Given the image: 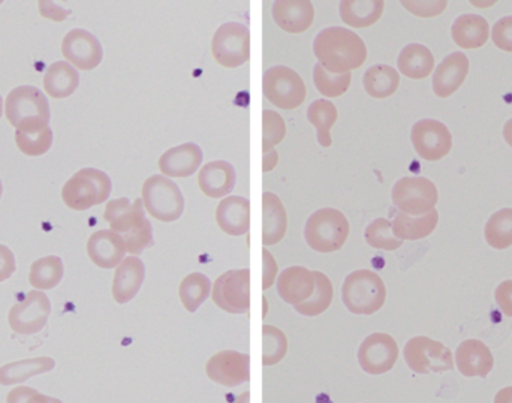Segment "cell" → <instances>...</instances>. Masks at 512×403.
Instances as JSON below:
<instances>
[{"label": "cell", "mask_w": 512, "mask_h": 403, "mask_svg": "<svg viewBox=\"0 0 512 403\" xmlns=\"http://www.w3.org/2000/svg\"><path fill=\"white\" fill-rule=\"evenodd\" d=\"M337 117H339V113H337L336 105L327 99L313 102L307 110V119L318 131V143L322 147H331L333 144L331 128L336 125Z\"/></svg>", "instance_id": "35"}, {"label": "cell", "mask_w": 512, "mask_h": 403, "mask_svg": "<svg viewBox=\"0 0 512 403\" xmlns=\"http://www.w3.org/2000/svg\"><path fill=\"white\" fill-rule=\"evenodd\" d=\"M104 219L110 224L111 231L122 237L129 254L140 255L147 248H152V224L147 221L141 198H137L134 203L128 198L108 201Z\"/></svg>", "instance_id": "2"}, {"label": "cell", "mask_w": 512, "mask_h": 403, "mask_svg": "<svg viewBox=\"0 0 512 403\" xmlns=\"http://www.w3.org/2000/svg\"><path fill=\"white\" fill-rule=\"evenodd\" d=\"M495 403H512V386L499 390L495 396Z\"/></svg>", "instance_id": "52"}, {"label": "cell", "mask_w": 512, "mask_h": 403, "mask_svg": "<svg viewBox=\"0 0 512 403\" xmlns=\"http://www.w3.org/2000/svg\"><path fill=\"white\" fill-rule=\"evenodd\" d=\"M412 144L424 161L436 162L448 155L453 149V137L450 129L442 122L424 119L412 128Z\"/></svg>", "instance_id": "15"}, {"label": "cell", "mask_w": 512, "mask_h": 403, "mask_svg": "<svg viewBox=\"0 0 512 403\" xmlns=\"http://www.w3.org/2000/svg\"><path fill=\"white\" fill-rule=\"evenodd\" d=\"M399 360V345L387 333H373L358 348V363L366 374L378 377L387 374Z\"/></svg>", "instance_id": "13"}, {"label": "cell", "mask_w": 512, "mask_h": 403, "mask_svg": "<svg viewBox=\"0 0 512 403\" xmlns=\"http://www.w3.org/2000/svg\"><path fill=\"white\" fill-rule=\"evenodd\" d=\"M15 141H17L18 149L27 156H41L51 149L53 144V132L50 126L38 134H23V132L15 131Z\"/></svg>", "instance_id": "44"}, {"label": "cell", "mask_w": 512, "mask_h": 403, "mask_svg": "<svg viewBox=\"0 0 512 403\" xmlns=\"http://www.w3.org/2000/svg\"><path fill=\"white\" fill-rule=\"evenodd\" d=\"M262 92L271 104L282 110H295L303 105L307 96L303 78L288 66H274L265 71Z\"/></svg>", "instance_id": "8"}, {"label": "cell", "mask_w": 512, "mask_h": 403, "mask_svg": "<svg viewBox=\"0 0 512 403\" xmlns=\"http://www.w3.org/2000/svg\"><path fill=\"white\" fill-rule=\"evenodd\" d=\"M2 113H3V101H2V98H0V117H2Z\"/></svg>", "instance_id": "55"}, {"label": "cell", "mask_w": 512, "mask_h": 403, "mask_svg": "<svg viewBox=\"0 0 512 403\" xmlns=\"http://www.w3.org/2000/svg\"><path fill=\"white\" fill-rule=\"evenodd\" d=\"M288 353V339L282 330L274 326H262V365L274 366L282 362Z\"/></svg>", "instance_id": "40"}, {"label": "cell", "mask_w": 512, "mask_h": 403, "mask_svg": "<svg viewBox=\"0 0 512 403\" xmlns=\"http://www.w3.org/2000/svg\"><path fill=\"white\" fill-rule=\"evenodd\" d=\"M144 209L161 222H174L182 216L185 198L179 186L164 176H152L144 182L141 191Z\"/></svg>", "instance_id": "7"}, {"label": "cell", "mask_w": 512, "mask_h": 403, "mask_svg": "<svg viewBox=\"0 0 512 403\" xmlns=\"http://www.w3.org/2000/svg\"><path fill=\"white\" fill-rule=\"evenodd\" d=\"M206 374L213 383L237 387L251 380V356L239 351H221L206 363Z\"/></svg>", "instance_id": "16"}, {"label": "cell", "mask_w": 512, "mask_h": 403, "mask_svg": "<svg viewBox=\"0 0 512 403\" xmlns=\"http://www.w3.org/2000/svg\"><path fill=\"white\" fill-rule=\"evenodd\" d=\"M0 197H2V182H0Z\"/></svg>", "instance_id": "56"}, {"label": "cell", "mask_w": 512, "mask_h": 403, "mask_svg": "<svg viewBox=\"0 0 512 403\" xmlns=\"http://www.w3.org/2000/svg\"><path fill=\"white\" fill-rule=\"evenodd\" d=\"M111 194V180L104 171L83 168L75 173L62 189L63 203L72 210L92 209L105 203Z\"/></svg>", "instance_id": "6"}, {"label": "cell", "mask_w": 512, "mask_h": 403, "mask_svg": "<svg viewBox=\"0 0 512 403\" xmlns=\"http://www.w3.org/2000/svg\"><path fill=\"white\" fill-rule=\"evenodd\" d=\"M366 240L372 248L382 251H396L403 245L393 234L391 222L385 218L376 219L366 228Z\"/></svg>", "instance_id": "42"}, {"label": "cell", "mask_w": 512, "mask_h": 403, "mask_svg": "<svg viewBox=\"0 0 512 403\" xmlns=\"http://www.w3.org/2000/svg\"><path fill=\"white\" fill-rule=\"evenodd\" d=\"M486 240L492 248L508 249L512 246V209H502L489 219Z\"/></svg>", "instance_id": "39"}, {"label": "cell", "mask_w": 512, "mask_h": 403, "mask_svg": "<svg viewBox=\"0 0 512 403\" xmlns=\"http://www.w3.org/2000/svg\"><path fill=\"white\" fill-rule=\"evenodd\" d=\"M212 54L224 68H239L251 57V32L245 24L225 23L212 39Z\"/></svg>", "instance_id": "10"}, {"label": "cell", "mask_w": 512, "mask_h": 403, "mask_svg": "<svg viewBox=\"0 0 512 403\" xmlns=\"http://www.w3.org/2000/svg\"><path fill=\"white\" fill-rule=\"evenodd\" d=\"M394 206L408 216H424L438 204L439 194L435 183L426 177H403L394 185Z\"/></svg>", "instance_id": "11"}, {"label": "cell", "mask_w": 512, "mask_h": 403, "mask_svg": "<svg viewBox=\"0 0 512 403\" xmlns=\"http://www.w3.org/2000/svg\"><path fill=\"white\" fill-rule=\"evenodd\" d=\"M6 403H63L56 398L42 395L32 387H17L6 396Z\"/></svg>", "instance_id": "45"}, {"label": "cell", "mask_w": 512, "mask_h": 403, "mask_svg": "<svg viewBox=\"0 0 512 403\" xmlns=\"http://www.w3.org/2000/svg\"><path fill=\"white\" fill-rule=\"evenodd\" d=\"M215 305L228 314H246L251 308V270H228L213 285Z\"/></svg>", "instance_id": "12"}, {"label": "cell", "mask_w": 512, "mask_h": 403, "mask_svg": "<svg viewBox=\"0 0 512 403\" xmlns=\"http://www.w3.org/2000/svg\"><path fill=\"white\" fill-rule=\"evenodd\" d=\"M234 403H251V392L242 393Z\"/></svg>", "instance_id": "54"}, {"label": "cell", "mask_w": 512, "mask_h": 403, "mask_svg": "<svg viewBox=\"0 0 512 403\" xmlns=\"http://www.w3.org/2000/svg\"><path fill=\"white\" fill-rule=\"evenodd\" d=\"M15 272L14 254L6 246L0 245V282L11 278Z\"/></svg>", "instance_id": "50"}, {"label": "cell", "mask_w": 512, "mask_h": 403, "mask_svg": "<svg viewBox=\"0 0 512 403\" xmlns=\"http://www.w3.org/2000/svg\"><path fill=\"white\" fill-rule=\"evenodd\" d=\"M277 273L279 269L273 255L267 251V248L262 249V290L267 291L268 288L273 287Z\"/></svg>", "instance_id": "48"}, {"label": "cell", "mask_w": 512, "mask_h": 403, "mask_svg": "<svg viewBox=\"0 0 512 403\" xmlns=\"http://www.w3.org/2000/svg\"><path fill=\"white\" fill-rule=\"evenodd\" d=\"M315 279L316 288L313 296L307 302L294 306L295 311L304 317H318L324 314L333 303L334 290L330 278L322 272H315Z\"/></svg>", "instance_id": "38"}, {"label": "cell", "mask_w": 512, "mask_h": 403, "mask_svg": "<svg viewBox=\"0 0 512 403\" xmlns=\"http://www.w3.org/2000/svg\"><path fill=\"white\" fill-rule=\"evenodd\" d=\"M469 74V59L465 53L445 57L433 75V90L439 98H450L465 83Z\"/></svg>", "instance_id": "24"}, {"label": "cell", "mask_w": 512, "mask_h": 403, "mask_svg": "<svg viewBox=\"0 0 512 403\" xmlns=\"http://www.w3.org/2000/svg\"><path fill=\"white\" fill-rule=\"evenodd\" d=\"M351 80V72L340 75L330 74L319 63L315 66V71H313V83H315L316 89H318L321 95L327 96V98H339V96L345 95L348 92L349 86H351Z\"/></svg>", "instance_id": "41"}, {"label": "cell", "mask_w": 512, "mask_h": 403, "mask_svg": "<svg viewBox=\"0 0 512 403\" xmlns=\"http://www.w3.org/2000/svg\"><path fill=\"white\" fill-rule=\"evenodd\" d=\"M496 303L502 314L512 318V281H504L496 288Z\"/></svg>", "instance_id": "49"}, {"label": "cell", "mask_w": 512, "mask_h": 403, "mask_svg": "<svg viewBox=\"0 0 512 403\" xmlns=\"http://www.w3.org/2000/svg\"><path fill=\"white\" fill-rule=\"evenodd\" d=\"M5 114L8 122L23 134H38L48 128L50 105L41 90L21 86L6 98Z\"/></svg>", "instance_id": "3"}, {"label": "cell", "mask_w": 512, "mask_h": 403, "mask_svg": "<svg viewBox=\"0 0 512 403\" xmlns=\"http://www.w3.org/2000/svg\"><path fill=\"white\" fill-rule=\"evenodd\" d=\"M56 362L51 357H36V359L20 360L8 363L0 368V386H15L23 384L36 375L53 371Z\"/></svg>", "instance_id": "30"}, {"label": "cell", "mask_w": 512, "mask_h": 403, "mask_svg": "<svg viewBox=\"0 0 512 403\" xmlns=\"http://www.w3.org/2000/svg\"><path fill=\"white\" fill-rule=\"evenodd\" d=\"M342 300L354 315H373L385 305L387 288L378 273L357 270L343 282Z\"/></svg>", "instance_id": "4"}, {"label": "cell", "mask_w": 512, "mask_h": 403, "mask_svg": "<svg viewBox=\"0 0 512 403\" xmlns=\"http://www.w3.org/2000/svg\"><path fill=\"white\" fill-rule=\"evenodd\" d=\"M384 8L382 0H343L340 2V17L348 26L363 29L378 23Z\"/></svg>", "instance_id": "29"}, {"label": "cell", "mask_w": 512, "mask_h": 403, "mask_svg": "<svg viewBox=\"0 0 512 403\" xmlns=\"http://www.w3.org/2000/svg\"><path fill=\"white\" fill-rule=\"evenodd\" d=\"M288 230V216L282 201L273 192L262 194V245H277Z\"/></svg>", "instance_id": "27"}, {"label": "cell", "mask_w": 512, "mask_h": 403, "mask_svg": "<svg viewBox=\"0 0 512 403\" xmlns=\"http://www.w3.org/2000/svg\"><path fill=\"white\" fill-rule=\"evenodd\" d=\"M349 221L340 210L321 209L307 219L304 237L313 251L321 254L340 251L349 237Z\"/></svg>", "instance_id": "5"}, {"label": "cell", "mask_w": 512, "mask_h": 403, "mask_svg": "<svg viewBox=\"0 0 512 403\" xmlns=\"http://www.w3.org/2000/svg\"><path fill=\"white\" fill-rule=\"evenodd\" d=\"M203 162V152L200 146L194 143H185L182 146L168 149L159 158V170L164 176L185 179L194 176Z\"/></svg>", "instance_id": "21"}, {"label": "cell", "mask_w": 512, "mask_h": 403, "mask_svg": "<svg viewBox=\"0 0 512 403\" xmlns=\"http://www.w3.org/2000/svg\"><path fill=\"white\" fill-rule=\"evenodd\" d=\"M453 39L466 50L484 47L490 38V27L481 15L468 14L457 18L453 24Z\"/></svg>", "instance_id": "28"}, {"label": "cell", "mask_w": 512, "mask_h": 403, "mask_svg": "<svg viewBox=\"0 0 512 403\" xmlns=\"http://www.w3.org/2000/svg\"><path fill=\"white\" fill-rule=\"evenodd\" d=\"M439 213L438 210L433 209L432 212L427 213L424 216H418V218H412V216L399 215L394 218L393 234L399 240H421L429 237L433 231L438 227Z\"/></svg>", "instance_id": "33"}, {"label": "cell", "mask_w": 512, "mask_h": 403, "mask_svg": "<svg viewBox=\"0 0 512 403\" xmlns=\"http://www.w3.org/2000/svg\"><path fill=\"white\" fill-rule=\"evenodd\" d=\"M408 11L418 17L429 18L436 17L447 8V2H402Z\"/></svg>", "instance_id": "47"}, {"label": "cell", "mask_w": 512, "mask_h": 403, "mask_svg": "<svg viewBox=\"0 0 512 403\" xmlns=\"http://www.w3.org/2000/svg\"><path fill=\"white\" fill-rule=\"evenodd\" d=\"M273 18L280 29L288 33H303L315 20V8L309 0H277L273 5Z\"/></svg>", "instance_id": "23"}, {"label": "cell", "mask_w": 512, "mask_h": 403, "mask_svg": "<svg viewBox=\"0 0 512 403\" xmlns=\"http://www.w3.org/2000/svg\"><path fill=\"white\" fill-rule=\"evenodd\" d=\"M125 242L111 230L96 231L87 242V255L99 269H114L125 257Z\"/></svg>", "instance_id": "20"}, {"label": "cell", "mask_w": 512, "mask_h": 403, "mask_svg": "<svg viewBox=\"0 0 512 403\" xmlns=\"http://www.w3.org/2000/svg\"><path fill=\"white\" fill-rule=\"evenodd\" d=\"M286 135L285 120L274 111L265 110L262 113V152L274 149L282 143Z\"/></svg>", "instance_id": "43"}, {"label": "cell", "mask_w": 512, "mask_h": 403, "mask_svg": "<svg viewBox=\"0 0 512 403\" xmlns=\"http://www.w3.org/2000/svg\"><path fill=\"white\" fill-rule=\"evenodd\" d=\"M400 72L412 80H423L429 77L435 68V57L429 48L421 44H411L403 48L397 60Z\"/></svg>", "instance_id": "32"}, {"label": "cell", "mask_w": 512, "mask_h": 403, "mask_svg": "<svg viewBox=\"0 0 512 403\" xmlns=\"http://www.w3.org/2000/svg\"><path fill=\"white\" fill-rule=\"evenodd\" d=\"M277 161H279V153L276 150L271 149L268 152H264V158H262V170L267 173V171L273 170L277 165Z\"/></svg>", "instance_id": "51"}, {"label": "cell", "mask_w": 512, "mask_h": 403, "mask_svg": "<svg viewBox=\"0 0 512 403\" xmlns=\"http://www.w3.org/2000/svg\"><path fill=\"white\" fill-rule=\"evenodd\" d=\"M198 186L206 197H227L236 186V170L227 161L209 162L198 174Z\"/></svg>", "instance_id": "26"}, {"label": "cell", "mask_w": 512, "mask_h": 403, "mask_svg": "<svg viewBox=\"0 0 512 403\" xmlns=\"http://www.w3.org/2000/svg\"><path fill=\"white\" fill-rule=\"evenodd\" d=\"M50 312L51 303L47 294L33 290L23 302L12 306L8 314V324L17 335H35L44 329Z\"/></svg>", "instance_id": "14"}, {"label": "cell", "mask_w": 512, "mask_h": 403, "mask_svg": "<svg viewBox=\"0 0 512 403\" xmlns=\"http://www.w3.org/2000/svg\"><path fill=\"white\" fill-rule=\"evenodd\" d=\"M212 285L209 278L203 273H191L180 282L179 296L180 302L185 306L186 311L197 312L204 305L210 294H212Z\"/></svg>", "instance_id": "36"}, {"label": "cell", "mask_w": 512, "mask_h": 403, "mask_svg": "<svg viewBox=\"0 0 512 403\" xmlns=\"http://www.w3.org/2000/svg\"><path fill=\"white\" fill-rule=\"evenodd\" d=\"M504 137L507 143L512 147V119L508 120L507 125H505Z\"/></svg>", "instance_id": "53"}, {"label": "cell", "mask_w": 512, "mask_h": 403, "mask_svg": "<svg viewBox=\"0 0 512 403\" xmlns=\"http://www.w3.org/2000/svg\"><path fill=\"white\" fill-rule=\"evenodd\" d=\"M399 84V72L388 65L372 66L364 74V89L375 99L390 98L399 89Z\"/></svg>", "instance_id": "34"}, {"label": "cell", "mask_w": 512, "mask_h": 403, "mask_svg": "<svg viewBox=\"0 0 512 403\" xmlns=\"http://www.w3.org/2000/svg\"><path fill=\"white\" fill-rule=\"evenodd\" d=\"M456 366L466 378H486L495 368V359L483 341L468 339L457 348Z\"/></svg>", "instance_id": "18"}, {"label": "cell", "mask_w": 512, "mask_h": 403, "mask_svg": "<svg viewBox=\"0 0 512 403\" xmlns=\"http://www.w3.org/2000/svg\"><path fill=\"white\" fill-rule=\"evenodd\" d=\"M403 356L406 365L415 374H439L454 369V357L450 348L427 336H415L408 341Z\"/></svg>", "instance_id": "9"}, {"label": "cell", "mask_w": 512, "mask_h": 403, "mask_svg": "<svg viewBox=\"0 0 512 403\" xmlns=\"http://www.w3.org/2000/svg\"><path fill=\"white\" fill-rule=\"evenodd\" d=\"M80 75L68 62H56L47 69L44 77V89L51 98L65 99L77 90Z\"/></svg>", "instance_id": "31"}, {"label": "cell", "mask_w": 512, "mask_h": 403, "mask_svg": "<svg viewBox=\"0 0 512 403\" xmlns=\"http://www.w3.org/2000/svg\"><path fill=\"white\" fill-rule=\"evenodd\" d=\"M146 278L143 261L138 257H128L117 266L113 281V299L119 305L131 302Z\"/></svg>", "instance_id": "25"}, {"label": "cell", "mask_w": 512, "mask_h": 403, "mask_svg": "<svg viewBox=\"0 0 512 403\" xmlns=\"http://www.w3.org/2000/svg\"><path fill=\"white\" fill-rule=\"evenodd\" d=\"M218 227L228 236H245L251 230V201L243 197H227L216 207Z\"/></svg>", "instance_id": "22"}, {"label": "cell", "mask_w": 512, "mask_h": 403, "mask_svg": "<svg viewBox=\"0 0 512 403\" xmlns=\"http://www.w3.org/2000/svg\"><path fill=\"white\" fill-rule=\"evenodd\" d=\"M315 288V272L300 266L283 270L277 279V293L283 302L292 306L307 302L315 293Z\"/></svg>", "instance_id": "19"}, {"label": "cell", "mask_w": 512, "mask_h": 403, "mask_svg": "<svg viewBox=\"0 0 512 403\" xmlns=\"http://www.w3.org/2000/svg\"><path fill=\"white\" fill-rule=\"evenodd\" d=\"M313 53L330 74H348L361 68L367 60V47L363 39L349 29L328 27L313 42Z\"/></svg>", "instance_id": "1"}, {"label": "cell", "mask_w": 512, "mask_h": 403, "mask_svg": "<svg viewBox=\"0 0 512 403\" xmlns=\"http://www.w3.org/2000/svg\"><path fill=\"white\" fill-rule=\"evenodd\" d=\"M62 54L69 65H74L81 71H92L101 65L104 56L101 42L83 29H72L66 33L62 42Z\"/></svg>", "instance_id": "17"}, {"label": "cell", "mask_w": 512, "mask_h": 403, "mask_svg": "<svg viewBox=\"0 0 512 403\" xmlns=\"http://www.w3.org/2000/svg\"><path fill=\"white\" fill-rule=\"evenodd\" d=\"M63 278V263L59 257H45L35 261L30 267L29 282L36 290H51Z\"/></svg>", "instance_id": "37"}, {"label": "cell", "mask_w": 512, "mask_h": 403, "mask_svg": "<svg viewBox=\"0 0 512 403\" xmlns=\"http://www.w3.org/2000/svg\"><path fill=\"white\" fill-rule=\"evenodd\" d=\"M492 39L496 47L512 53V17H504L495 24Z\"/></svg>", "instance_id": "46"}]
</instances>
